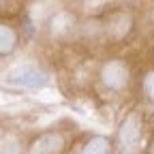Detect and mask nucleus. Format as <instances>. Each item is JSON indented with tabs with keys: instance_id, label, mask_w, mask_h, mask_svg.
I'll return each instance as SVG.
<instances>
[{
	"instance_id": "obj_2",
	"label": "nucleus",
	"mask_w": 154,
	"mask_h": 154,
	"mask_svg": "<svg viewBox=\"0 0 154 154\" xmlns=\"http://www.w3.org/2000/svg\"><path fill=\"white\" fill-rule=\"evenodd\" d=\"M13 43H15V34L7 26H0V54L11 51L13 49Z\"/></svg>"
},
{
	"instance_id": "obj_1",
	"label": "nucleus",
	"mask_w": 154,
	"mask_h": 154,
	"mask_svg": "<svg viewBox=\"0 0 154 154\" xmlns=\"http://www.w3.org/2000/svg\"><path fill=\"white\" fill-rule=\"evenodd\" d=\"M9 84H19V86H41L45 82V75L41 71H36L32 66H26V69H17L13 71L9 77H7Z\"/></svg>"
}]
</instances>
